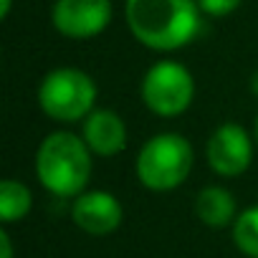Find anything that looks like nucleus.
<instances>
[{
	"label": "nucleus",
	"mask_w": 258,
	"mask_h": 258,
	"mask_svg": "<svg viewBox=\"0 0 258 258\" xmlns=\"http://www.w3.org/2000/svg\"><path fill=\"white\" fill-rule=\"evenodd\" d=\"M124 18L142 46L162 53L190 46L203 28L198 0H126Z\"/></svg>",
	"instance_id": "obj_1"
},
{
	"label": "nucleus",
	"mask_w": 258,
	"mask_h": 258,
	"mask_svg": "<svg viewBox=\"0 0 258 258\" xmlns=\"http://www.w3.org/2000/svg\"><path fill=\"white\" fill-rule=\"evenodd\" d=\"M91 155L84 137L53 132L36 152V177L56 198H79L91 177Z\"/></svg>",
	"instance_id": "obj_2"
},
{
	"label": "nucleus",
	"mask_w": 258,
	"mask_h": 258,
	"mask_svg": "<svg viewBox=\"0 0 258 258\" xmlns=\"http://www.w3.org/2000/svg\"><path fill=\"white\" fill-rule=\"evenodd\" d=\"M195 162L192 145L187 137L177 132H162L150 137L135 162V172L140 185H145L152 192H170L180 187Z\"/></svg>",
	"instance_id": "obj_3"
},
{
	"label": "nucleus",
	"mask_w": 258,
	"mask_h": 258,
	"mask_svg": "<svg viewBox=\"0 0 258 258\" xmlns=\"http://www.w3.org/2000/svg\"><path fill=\"white\" fill-rule=\"evenodd\" d=\"M99 89L94 79L74 66L53 69L38 86V106L53 121H81L94 111Z\"/></svg>",
	"instance_id": "obj_4"
},
{
	"label": "nucleus",
	"mask_w": 258,
	"mask_h": 258,
	"mask_svg": "<svg viewBox=\"0 0 258 258\" xmlns=\"http://www.w3.org/2000/svg\"><path fill=\"white\" fill-rule=\"evenodd\" d=\"M145 106L157 116H180L195 99V79L180 61H157L147 69L140 86Z\"/></svg>",
	"instance_id": "obj_5"
},
{
	"label": "nucleus",
	"mask_w": 258,
	"mask_h": 258,
	"mask_svg": "<svg viewBox=\"0 0 258 258\" xmlns=\"http://www.w3.org/2000/svg\"><path fill=\"white\" fill-rule=\"evenodd\" d=\"M111 16V0H56L51 8L53 28L71 41H86L104 33Z\"/></svg>",
	"instance_id": "obj_6"
},
{
	"label": "nucleus",
	"mask_w": 258,
	"mask_h": 258,
	"mask_svg": "<svg viewBox=\"0 0 258 258\" xmlns=\"http://www.w3.org/2000/svg\"><path fill=\"white\" fill-rule=\"evenodd\" d=\"M208 165L220 177H238L253 162V142L248 132L235 121H223L208 140Z\"/></svg>",
	"instance_id": "obj_7"
},
{
	"label": "nucleus",
	"mask_w": 258,
	"mask_h": 258,
	"mask_svg": "<svg viewBox=\"0 0 258 258\" xmlns=\"http://www.w3.org/2000/svg\"><path fill=\"white\" fill-rule=\"evenodd\" d=\"M71 220L76 223V228H81L89 235H109L121 225L124 210H121V203L111 192L86 190L79 198H74Z\"/></svg>",
	"instance_id": "obj_8"
},
{
	"label": "nucleus",
	"mask_w": 258,
	"mask_h": 258,
	"mask_svg": "<svg viewBox=\"0 0 258 258\" xmlns=\"http://www.w3.org/2000/svg\"><path fill=\"white\" fill-rule=\"evenodd\" d=\"M81 137L99 157H114L126 147V124L111 109H94L84 119Z\"/></svg>",
	"instance_id": "obj_9"
},
{
	"label": "nucleus",
	"mask_w": 258,
	"mask_h": 258,
	"mask_svg": "<svg viewBox=\"0 0 258 258\" xmlns=\"http://www.w3.org/2000/svg\"><path fill=\"white\" fill-rule=\"evenodd\" d=\"M195 215L200 223L208 228H225L235 223L238 218V205L230 190L220 185H208L195 195Z\"/></svg>",
	"instance_id": "obj_10"
},
{
	"label": "nucleus",
	"mask_w": 258,
	"mask_h": 258,
	"mask_svg": "<svg viewBox=\"0 0 258 258\" xmlns=\"http://www.w3.org/2000/svg\"><path fill=\"white\" fill-rule=\"evenodd\" d=\"M31 208H33V195L23 182L18 180L0 182V218H3V223L23 220L31 213Z\"/></svg>",
	"instance_id": "obj_11"
},
{
	"label": "nucleus",
	"mask_w": 258,
	"mask_h": 258,
	"mask_svg": "<svg viewBox=\"0 0 258 258\" xmlns=\"http://www.w3.org/2000/svg\"><path fill=\"white\" fill-rule=\"evenodd\" d=\"M233 240L240 253H245L248 258H258V205L238 213L233 223Z\"/></svg>",
	"instance_id": "obj_12"
},
{
	"label": "nucleus",
	"mask_w": 258,
	"mask_h": 258,
	"mask_svg": "<svg viewBox=\"0 0 258 258\" xmlns=\"http://www.w3.org/2000/svg\"><path fill=\"white\" fill-rule=\"evenodd\" d=\"M243 0H198V6L205 16L210 18H223V16H230L233 11H238V6Z\"/></svg>",
	"instance_id": "obj_13"
},
{
	"label": "nucleus",
	"mask_w": 258,
	"mask_h": 258,
	"mask_svg": "<svg viewBox=\"0 0 258 258\" xmlns=\"http://www.w3.org/2000/svg\"><path fill=\"white\" fill-rule=\"evenodd\" d=\"M0 258H13V240L8 230H0Z\"/></svg>",
	"instance_id": "obj_14"
},
{
	"label": "nucleus",
	"mask_w": 258,
	"mask_h": 258,
	"mask_svg": "<svg viewBox=\"0 0 258 258\" xmlns=\"http://www.w3.org/2000/svg\"><path fill=\"white\" fill-rule=\"evenodd\" d=\"M13 8V0H0V18H8Z\"/></svg>",
	"instance_id": "obj_15"
},
{
	"label": "nucleus",
	"mask_w": 258,
	"mask_h": 258,
	"mask_svg": "<svg viewBox=\"0 0 258 258\" xmlns=\"http://www.w3.org/2000/svg\"><path fill=\"white\" fill-rule=\"evenodd\" d=\"M250 89H253V94L258 96V71L253 74V81H250Z\"/></svg>",
	"instance_id": "obj_16"
},
{
	"label": "nucleus",
	"mask_w": 258,
	"mask_h": 258,
	"mask_svg": "<svg viewBox=\"0 0 258 258\" xmlns=\"http://www.w3.org/2000/svg\"><path fill=\"white\" fill-rule=\"evenodd\" d=\"M255 142H258V114H255Z\"/></svg>",
	"instance_id": "obj_17"
}]
</instances>
